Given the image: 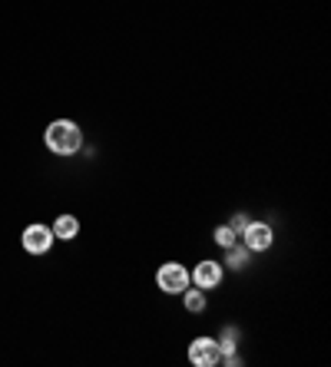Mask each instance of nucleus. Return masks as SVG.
Here are the masks:
<instances>
[{"label": "nucleus", "mask_w": 331, "mask_h": 367, "mask_svg": "<svg viewBox=\"0 0 331 367\" xmlns=\"http://www.w3.org/2000/svg\"><path fill=\"white\" fill-rule=\"evenodd\" d=\"M43 142H47V149L57 152V156H73V152H80V146H83V133H80V126L73 119H57V123L47 126Z\"/></svg>", "instance_id": "nucleus-1"}, {"label": "nucleus", "mask_w": 331, "mask_h": 367, "mask_svg": "<svg viewBox=\"0 0 331 367\" xmlns=\"http://www.w3.org/2000/svg\"><path fill=\"white\" fill-rule=\"evenodd\" d=\"M156 285H159V292H166V294H179L189 288V271L182 265H176V262H166V265L156 271Z\"/></svg>", "instance_id": "nucleus-2"}, {"label": "nucleus", "mask_w": 331, "mask_h": 367, "mask_svg": "<svg viewBox=\"0 0 331 367\" xmlns=\"http://www.w3.org/2000/svg\"><path fill=\"white\" fill-rule=\"evenodd\" d=\"M189 361L196 367H212L222 361V351H219V341H212V338H196V341L189 344Z\"/></svg>", "instance_id": "nucleus-3"}, {"label": "nucleus", "mask_w": 331, "mask_h": 367, "mask_svg": "<svg viewBox=\"0 0 331 367\" xmlns=\"http://www.w3.org/2000/svg\"><path fill=\"white\" fill-rule=\"evenodd\" d=\"M242 239H245V248L249 252H265L268 245H272V228L265 222H249L242 228Z\"/></svg>", "instance_id": "nucleus-4"}, {"label": "nucleus", "mask_w": 331, "mask_h": 367, "mask_svg": "<svg viewBox=\"0 0 331 367\" xmlns=\"http://www.w3.org/2000/svg\"><path fill=\"white\" fill-rule=\"evenodd\" d=\"M53 245V228L47 225H30L24 232V248L30 255H43Z\"/></svg>", "instance_id": "nucleus-5"}, {"label": "nucleus", "mask_w": 331, "mask_h": 367, "mask_svg": "<svg viewBox=\"0 0 331 367\" xmlns=\"http://www.w3.org/2000/svg\"><path fill=\"white\" fill-rule=\"evenodd\" d=\"M189 281H196L203 292H209V288H216L219 281H222V265H219V262H203V265H196Z\"/></svg>", "instance_id": "nucleus-6"}, {"label": "nucleus", "mask_w": 331, "mask_h": 367, "mask_svg": "<svg viewBox=\"0 0 331 367\" xmlns=\"http://www.w3.org/2000/svg\"><path fill=\"white\" fill-rule=\"evenodd\" d=\"M80 235V222L73 216H60L53 222V239H64V241H73Z\"/></svg>", "instance_id": "nucleus-7"}, {"label": "nucleus", "mask_w": 331, "mask_h": 367, "mask_svg": "<svg viewBox=\"0 0 331 367\" xmlns=\"http://www.w3.org/2000/svg\"><path fill=\"white\" fill-rule=\"evenodd\" d=\"M226 265H229L232 271H242V268L249 265V248H245V245H229V248H226Z\"/></svg>", "instance_id": "nucleus-8"}, {"label": "nucleus", "mask_w": 331, "mask_h": 367, "mask_svg": "<svg viewBox=\"0 0 331 367\" xmlns=\"http://www.w3.org/2000/svg\"><path fill=\"white\" fill-rule=\"evenodd\" d=\"M186 308H189L192 315L196 311H205V292L199 288V292H186Z\"/></svg>", "instance_id": "nucleus-9"}, {"label": "nucleus", "mask_w": 331, "mask_h": 367, "mask_svg": "<svg viewBox=\"0 0 331 367\" xmlns=\"http://www.w3.org/2000/svg\"><path fill=\"white\" fill-rule=\"evenodd\" d=\"M235 239H239V235H235V232H232L229 225H222V228L216 232V241L222 245V248H229V245H235Z\"/></svg>", "instance_id": "nucleus-10"}, {"label": "nucleus", "mask_w": 331, "mask_h": 367, "mask_svg": "<svg viewBox=\"0 0 331 367\" xmlns=\"http://www.w3.org/2000/svg\"><path fill=\"white\" fill-rule=\"evenodd\" d=\"M249 222H252V218H249V216H242V212H239V216H232L229 228H232V232H235V235H242V228L249 225Z\"/></svg>", "instance_id": "nucleus-11"}]
</instances>
